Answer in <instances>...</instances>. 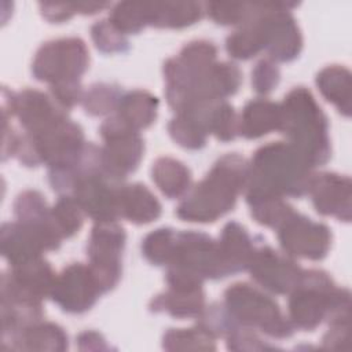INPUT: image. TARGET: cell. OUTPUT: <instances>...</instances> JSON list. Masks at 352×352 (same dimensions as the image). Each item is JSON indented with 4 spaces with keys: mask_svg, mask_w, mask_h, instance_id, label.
Instances as JSON below:
<instances>
[{
    "mask_svg": "<svg viewBox=\"0 0 352 352\" xmlns=\"http://www.w3.org/2000/svg\"><path fill=\"white\" fill-rule=\"evenodd\" d=\"M67 336L65 330L52 322H37L18 333L3 349L15 351H65L67 349Z\"/></svg>",
    "mask_w": 352,
    "mask_h": 352,
    "instance_id": "obj_22",
    "label": "cell"
},
{
    "mask_svg": "<svg viewBox=\"0 0 352 352\" xmlns=\"http://www.w3.org/2000/svg\"><path fill=\"white\" fill-rule=\"evenodd\" d=\"M278 241L292 257L322 260L331 245L330 228L319 221L293 212L278 228Z\"/></svg>",
    "mask_w": 352,
    "mask_h": 352,
    "instance_id": "obj_13",
    "label": "cell"
},
{
    "mask_svg": "<svg viewBox=\"0 0 352 352\" xmlns=\"http://www.w3.org/2000/svg\"><path fill=\"white\" fill-rule=\"evenodd\" d=\"M43 16L50 22H63L70 19L76 12L74 3H40Z\"/></svg>",
    "mask_w": 352,
    "mask_h": 352,
    "instance_id": "obj_46",
    "label": "cell"
},
{
    "mask_svg": "<svg viewBox=\"0 0 352 352\" xmlns=\"http://www.w3.org/2000/svg\"><path fill=\"white\" fill-rule=\"evenodd\" d=\"M205 6L198 1L148 3V25L157 28H186L202 18Z\"/></svg>",
    "mask_w": 352,
    "mask_h": 352,
    "instance_id": "obj_25",
    "label": "cell"
},
{
    "mask_svg": "<svg viewBox=\"0 0 352 352\" xmlns=\"http://www.w3.org/2000/svg\"><path fill=\"white\" fill-rule=\"evenodd\" d=\"M226 337L227 348L230 351H265L275 348L267 342H263L253 329L242 324H236Z\"/></svg>",
    "mask_w": 352,
    "mask_h": 352,
    "instance_id": "obj_43",
    "label": "cell"
},
{
    "mask_svg": "<svg viewBox=\"0 0 352 352\" xmlns=\"http://www.w3.org/2000/svg\"><path fill=\"white\" fill-rule=\"evenodd\" d=\"M217 48L208 40H192L187 43L176 56L177 60L191 72H202L216 62Z\"/></svg>",
    "mask_w": 352,
    "mask_h": 352,
    "instance_id": "obj_39",
    "label": "cell"
},
{
    "mask_svg": "<svg viewBox=\"0 0 352 352\" xmlns=\"http://www.w3.org/2000/svg\"><path fill=\"white\" fill-rule=\"evenodd\" d=\"M125 239V231L117 221H99L91 230L87 245L88 267L102 293L114 289L120 282Z\"/></svg>",
    "mask_w": 352,
    "mask_h": 352,
    "instance_id": "obj_7",
    "label": "cell"
},
{
    "mask_svg": "<svg viewBox=\"0 0 352 352\" xmlns=\"http://www.w3.org/2000/svg\"><path fill=\"white\" fill-rule=\"evenodd\" d=\"M209 133H213L221 142H230L238 135L236 113L226 99L212 104L208 117Z\"/></svg>",
    "mask_w": 352,
    "mask_h": 352,
    "instance_id": "obj_38",
    "label": "cell"
},
{
    "mask_svg": "<svg viewBox=\"0 0 352 352\" xmlns=\"http://www.w3.org/2000/svg\"><path fill=\"white\" fill-rule=\"evenodd\" d=\"M50 94L55 102L67 111L81 102L84 96L80 80H62L51 84Z\"/></svg>",
    "mask_w": 352,
    "mask_h": 352,
    "instance_id": "obj_44",
    "label": "cell"
},
{
    "mask_svg": "<svg viewBox=\"0 0 352 352\" xmlns=\"http://www.w3.org/2000/svg\"><path fill=\"white\" fill-rule=\"evenodd\" d=\"M77 344H78L80 351H107V349H110V346L107 345L103 336L96 331H92V330L80 333L77 337Z\"/></svg>",
    "mask_w": 352,
    "mask_h": 352,
    "instance_id": "obj_47",
    "label": "cell"
},
{
    "mask_svg": "<svg viewBox=\"0 0 352 352\" xmlns=\"http://www.w3.org/2000/svg\"><path fill=\"white\" fill-rule=\"evenodd\" d=\"M280 72L270 58L260 59L252 70V87L257 94H270L279 82Z\"/></svg>",
    "mask_w": 352,
    "mask_h": 352,
    "instance_id": "obj_42",
    "label": "cell"
},
{
    "mask_svg": "<svg viewBox=\"0 0 352 352\" xmlns=\"http://www.w3.org/2000/svg\"><path fill=\"white\" fill-rule=\"evenodd\" d=\"M176 231L161 227L148 232L142 242V253L154 265H168L173 257Z\"/></svg>",
    "mask_w": 352,
    "mask_h": 352,
    "instance_id": "obj_34",
    "label": "cell"
},
{
    "mask_svg": "<svg viewBox=\"0 0 352 352\" xmlns=\"http://www.w3.org/2000/svg\"><path fill=\"white\" fill-rule=\"evenodd\" d=\"M351 322L331 323L329 331L323 336V346L326 349H348L349 348V326Z\"/></svg>",
    "mask_w": 352,
    "mask_h": 352,
    "instance_id": "obj_45",
    "label": "cell"
},
{
    "mask_svg": "<svg viewBox=\"0 0 352 352\" xmlns=\"http://www.w3.org/2000/svg\"><path fill=\"white\" fill-rule=\"evenodd\" d=\"M249 162L236 153L220 157L208 175L190 187L176 208L186 221L212 223L228 213L243 192L249 177Z\"/></svg>",
    "mask_w": 352,
    "mask_h": 352,
    "instance_id": "obj_2",
    "label": "cell"
},
{
    "mask_svg": "<svg viewBox=\"0 0 352 352\" xmlns=\"http://www.w3.org/2000/svg\"><path fill=\"white\" fill-rule=\"evenodd\" d=\"M122 91L116 84L96 82L92 84L82 96V106L91 116H104L117 110Z\"/></svg>",
    "mask_w": 352,
    "mask_h": 352,
    "instance_id": "obj_35",
    "label": "cell"
},
{
    "mask_svg": "<svg viewBox=\"0 0 352 352\" xmlns=\"http://www.w3.org/2000/svg\"><path fill=\"white\" fill-rule=\"evenodd\" d=\"M161 210L160 201L144 184H121L118 191L120 217L135 224H146L158 219Z\"/></svg>",
    "mask_w": 352,
    "mask_h": 352,
    "instance_id": "obj_21",
    "label": "cell"
},
{
    "mask_svg": "<svg viewBox=\"0 0 352 352\" xmlns=\"http://www.w3.org/2000/svg\"><path fill=\"white\" fill-rule=\"evenodd\" d=\"M205 308L204 289L168 287L150 301L153 312H166L173 318H198Z\"/></svg>",
    "mask_w": 352,
    "mask_h": 352,
    "instance_id": "obj_24",
    "label": "cell"
},
{
    "mask_svg": "<svg viewBox=\"0 0 352 352\" xmlns=\"http://www.w3.org/2000/svg\"><path fill=\"white\" fill-rule=\"evenodd\" d=\"M217 243L231 275L248 270L256 246L253 238L242 224L238 221H228L223 227Z\"/></svg>",
    "mask_w": 352,
    "mask_h": 352,
    "instance_id": "obj_23",
    "label": "cell"
},
{
    "mask_svg": "<svg viewBox=\"0 0 352 352\" xmlns=\"http://www.w3.org/2000/svg\"><path fill=\"white\" fill-rule=\"evenodd\" d=\"M55 278L51 264L43 257L11 267L1 276V298L43 301L51 296Z\"/></svg>",
    "mask_w": 352,
    "mask_h": 352,
    "instance_id": "obj_17",
    "label": "cell"
},
{
    "mask_svg": "<svg viewBox=\"0 0 352 352\" xmlns=\"http://www.w3.org/2000/svg\"><path fill=\"white\" fill-rule=\"evenodd\" d=\"M14 213L21 223L34 227L55 228L51 219V208L47 206L45 198L37 190H25L18 194L14 202Z\"/></svg>",
    "mask_w": 352,
    "mask_h": 352,
    "instance_id": "obj_30",
    "label": "cell"
},
{
    "mask_svg": "<svg viewBox=\"0 0 352 352\" xmlns=\"http://www.w3.org/2000/svg\"><path fill=\"white\" fill-rule=\"evenodd\" d=\"M282 121L280 103L257 98L249 100L238 118V135L257 139L272 131H279Z\"/></svg>",
    "mask_w": 352,
    "mask_h": 352,
    "instance_id": "obj_20",
    "label": "cell"
},
{
    "mask_svg": "<svg viewBox=\"0 0 352 352\" xmlns=\"http://www.w3.org/2000/svg\"><path fill=\"white\" fill-rule=\"evenodd\" d=\"M77 12L81 14H95L106 7H109V3H96V1H80L74 3Z\"/></svg>",
    "mask_w": 352,
    "mask_h": 352,
    "instance_id": "obj_48",
    "label": "cell"
},
{
    "mask_svg": "<svg viewBox=\"0 0 352 352\" xmlns=\"http://www.w3.org/2000/svg\"><path fill=\"white\" fill-rule=\"evenodd\" d=\"M279 132L285 133L298 154L312 166L330 160L329 122L312 92L305 87L290 89L280 103Z\"/></svg>",
    "mask_w": 352,
    "mask_h": 352,
    "instance_id": "obj_3",
    "label": "cell"
},
{
    "mask_svg": "<svg viewBox=\"0 0 352 352\" xmlns=\"http://www.w3.org/2000/svg\"><path fill=\"white\" fill-rule=\"evenodd\" d=\"M121 182L114 180L106 170L85 173L77 177L73 195L87 216L95 223L117 221L118 213V191Z\"/></svg>",
    "mask_w": 352,
    "mask_h": 352,
    "instance_id": "obj_14",
    "label": "cell"
},
{
    "mask_svg": "<svg viewBox=\"0 0 352 352\" xmlns=\"http://www.w3.org/2000/svg\"><path fill=\"white\" fill-rule=\"evenodd\" d=\"M248 270L256 283L275 294H289L304 271L292 256L268 245L254 249Z\"/></svg>",
    "mask_w": 352,
    "mask_h": 352,
    "instance_id": "obj_15",
    "label": "cell"
},
{
    "mask_svg": "<svg viewBox=\"0 0 352 352\" xmlns=\"http://www.w3.org/2000/svg\"><path fill=\"white\" fill-rule=\"evenodd\" d=\"M157 111L158 99L144 89L122 94L117 106V116L136 131L150 126L157 118Z\"/></svg>",
    "mask_w": 352,
    "mask_h": 352,
    "instance_id": "obj_28",
    "label": "cell"
},
{
    "mask_svg": "<svg viewBox=\"0 0 352 352\" xmlns=\"http://www.w3.org/2000/svg\"><path fill=\"white\" fill-rule=\"evenodd\" d=\"M102 294L91 270L82 263H73L56 275L51 298L65 312L82 314Z\"/></svg>",
    "mask_w": 352,
    "mask_h": 352,
    "instance_id": "obj_16",
    "label": "cell"
},
{
    "mask_svg": "<svg viewBox=\"0 0 352 352\" xmlns=\"http://www.w3.org/2000/svg\"><path fill=\"white\" fill-rule=\"evenodd\" d=\"M89 63V54L80 37H60L44 43L36 52L32 73L36 80L55 84L80 80Z\"/></svg>",
    "mask_w": 352,
    "mask_h": 352,
    "instance_id": "obj_6",
    "label": "cell"
},
{
    "mask_svg": "<svg viewBox=\"0 0 352 352\" xmlns=\"http://www.w3.org/2000/svg\"><path fill=\"white\" fill-rule=\"evenodd\" d=\"M297 3L267 1L261 15L265 36V50L274 62H290L302 48V36L296 18L290 12Z\"/></svg>",
    "mask_w": 352,
    "mask_h": 352,
    "instance_id": "obj_11",
    "label": "cell"
},
{
    "mask_svg": "<svg viewBox=\"0 0 352 352\" xmlns=\"http://www.w3.org/2000/svg\"><path fill=\"white\" fill-rule=\"evenodd\" d=\"M109 21L122 34L139 33L148 25V3L120 1L113 6Z\"/></svg>",
    "mask_w": 352,
    "mask_h": 352,
    "instance_id": "obj_32",
    "label": "cell"
},
{
    "mask_svg": "<svg viewBox=\"0 0 352 352\" xmlns=\"http://www.w3.org/2000/svg\"><path fill=\"white\" fill-rule=\"evenodd\" d=\"M1 114L3 118L15 116L29 135H38L67 118V110L60 107L51 94L34 88H25L14 94L3 87Z\"/></svg>",
    "mask_w": 352,
    "mask_h": 352,
    "instance_id": "obj_9",
    "label": "cell"
},
{
    "mask_svg": "<svg viewBox=\"0 0 352 352\" xmlns=\"http://www.w3.org/2000/svg\"><path fill=\"white\" fill-rule=\"evenodd\" d=\"M168 265L187 268L204 280L231 275L221 257L217 241L201 231H179L176 234L173 257Z\"/></svg>",
    "mask_w": 352,
    "mask_h": 352,
    "instance_id": "obj_10",
    "label": "cell"
},
{
    "mask_svg": "<svg viewBox=\"0 0 352 352\" xmlns=\"http://www.w3.org/2000/svg\"><path fill=\"white\" fill-rule=\"evenodd\" d=\"M99 133L104 142L102 147L104 169L109 176L122 183L143 158V139L139 131L129 126L117 114L107 117L102 122Z\"/></svg>",
    "mask_w": 352,
    "mask_h": 352,
    "instance_id": "obj_8",
    "label": "cell"
},
{
    "mask_svg": "<svg viewBox=\"0 0 352 352\" xmlns=\"http://www.w3.org/2000/svg\"><path fill=\"white\" fill-rule=\"evenodd\" d=\"M213 103L214 102L195 104L184 111L176 113L168 124L170 138L184 148H202L209 135L208 117Z\"/></svg>",
    "mask_w": 352,
    "mask_h": 352,
    "instance_id": "obj_19",
    "label": "cell"
},
{
    "mask_svg": "<svg viewBox=\"0 0 352 352\" xmlns=\"http://www.w3.org/2000/svg\"><path fill=\"white\" fill-rule=\"evenodd\" d=\"M91 37L98 50L106 54L125 52L129 48V43L110 21L100 19L91 26Z\"/></svg>",
    "mask_w": 352,
    "mask_h": 352,
    "instance_id": "obj_40",
    "label": "cell"
},
{
    "mask_svg": "<svg viewBox=\"0 0 352 352\" xmlns=\"http://www.w3.org/2000/svg\"><path fill=\"white\" fill-rule=\"evenodd\" d=\"M205 12L220 25H242L253 18L261 8V3H205Z\"/></svg>",
    "mask_w": 352,
    "mask_h": 352,
    "instance_id": "obj_36",
    "label": "cell"
},
{
    "mask_svg": "<svg viewBox=\"0 0 352 352\" xmlns=\"http://www.w3.org/2000/svg\"><path fill=\"white\" fill-rule=\"evenodd\" d=\"M342 287H337L322 270H304L296 287L289 293L287 312L294 329L312 331L327 320Z\"/></svg>",
    "mask_w": 352,
    "mask_h": 352,
    "instance_id": "obj_5",
    "label": "cell"
},
{
    "mask_svg": "<svg viewBox=\"0 0 352 352\" xmlns=\"http://www.w3.org/2000/svg\"><path fill=\"white\" fill-rule=\"evenodd\" d=\"M249 177L243 190L246 202L264 197H294L308 194L314 168L287 142H270L258 147L249 162Z\"/></svg>",
    "mask_w": 352,
    "mask_h": 352,
    "instance_id": "obj_1",
    "label": "cell"
},
{
    "mask_svg": "<svg viewBox=\"0 0 352 352\" xmlns=\"http://www.w3.org/2000/svg\"><path fill=\"white\" fill-rule=\"evenodd\" d=\"M308 194L318 213L351 221L352 183L348 176L334 172L315 173Z\"/></svg>",
    "mask_w": 352,
    "mask_h": 352,
    "instance_id": "obj_18",
    "label": "cell"
},
{
    "mask_svg": "<svg viewBox=\"0 0 352 352\" xmlns=\"http://www.w3.org/2000/svg\"><path fill=\"white\" fill-rule=\"evenodd\" d=\"M265 7L267 1L261 3L260 11L226 38V48L230 56L245 60L265 50V36L261 18Z\"/></svg>",
    "mask_w": 352,
    "mask_h": 352,
    "instance_id": "obj_26",
    "label": "cell"
},
{
    "mask_svg": "<svg viewBox=\"0 0 352 352\" xmlns=\"http://www.w3.org/2000/svg\"><path fill=\"white\" fill-rule=\"evenodd\" d=\"M214 337L199 324L190 329H169L162 337V348L166 351H214Z\"/></svg>",
    "mask_w": 352,
    "mask_h": 352,
    "instance_id": "obj_31",
    "label": "cell"
},
{
    "mask_svg": "<svg viewBox=\"0 0 352 352\" xmlns=\"http://www.w3.org/2000/svg\"><path fill=\"white\" fill-rule=\"evenodd\" d=\"M250 206L252 217L261 226L278 228L293 212V206H290L280 197H264L252 199L248 202Z\"/></svg>",
    "mask_w": 352,
    "mask_h": 352,
    "instance_id": "obj_37",
    "label": "cell"
},
{
    "mask_svg": "<svg viewBox=\"0 0 352 352\" xmlns=\"http://www.w3.org/2000/svg\"><path fill=\"white\" fill-rule=\"evenodd\" d=\"M316 85L326 100L331 102L345 117L351 116V72L341 65H330L316 74Z\"/></svg>",
    "mask_w": 352,
    "mask_h": 352,
    "instance_id": "obj_27",
    "label": "cell"
},
{
    "mask_svg": "<svg viewBox=\"0 0 352 352\" xmlns=\"http://www.w3.org/2000/svg\"><path fill=\"white\" fill-rule=\"evenodd\" d=\"M85 212L73 195H60L51 208V219L62 238L77 234L84 223Z\"/></svg>",
    "mask_w": 352,
    "mask_h": 352,
    "instance_id": "obj_33",
    "label": "cell"
},
{
    "mask_svg": "<svg viewBox=\"0 0 352 352\" xmlns=\"http://www.w3.org/2000/svg\"><path fill=\"white\" fill-rule=\"evenodd\" d=\"M223 304L238 324L260 330L272 338H289L294 331L292 322L282 314L278 302L246 282L228 286L224 292Z\"/></svg>",
    "mask_w": 352,
    "mask_h": 352,
    "instance_id": "obj_4",
    "label": "cell"
},
{
    "mask_svg": "<svg viewBox=\"0 0 352 352\" xmlns=\"http://www.w3.org/2000/svg\"><path fill=\"white\" fill-rule=\"evenodd\" d=\"M62 236L54 228L34 227L21 221L4 223L0 231L3 257L11 267L21 265L43 257L47 250H56Z\"/></svg>",
    "mask_w": 352,
    "mask_h": 352,
    "instance_id": "obj_12",
    "label": "cell"
},
{
    "mask_svg": "<svg viewBox=\"0 0 352 352\" xmlns=\"http://www.w3.org/2000/svg\"><path fill=\"white\" fill-rule=\"evenodd\" d=\"M205 331L212 337H226L238 323L232 319L224 304L213 302L204 308L202 314L198 316V322Z\"/></svg>",
    "mask_w": 352,
    "mask_h": 352,
    "instance_id": "obj_41",
    "label": "cell"
},
{
    "mask_svg": "<svg viewBox=\"0 0 352 352\" xmlns=\"http://www.w3.org/2000/svg\"><path fill=\"white\" fill-rule=\"evenodd\" d=\"M151 177L155 186L168 198L183 197L191 183L190 169L179 160L172 157H160L151 166Z\"/></svg>",
    "mask_w": 352,
    "mask_h": 352,
    "instance_id": "obj_29",
    "label": "cell"
}]
</instances>
